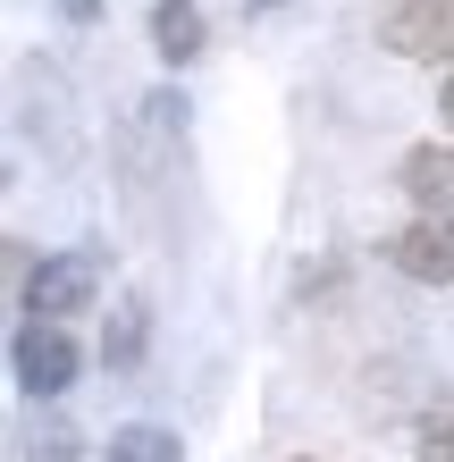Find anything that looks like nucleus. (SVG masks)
<instances>
[{
  "mask_svg": "<svg viewBox=\"0 0 454 462\" xmlns=\"http://www.w3.org/2000/svg\"><path fill=\"white\" fill-rule=\"evenodd\" d=\"M387 269L395 278H412V286H454V210H421L412 227H395L387 244Z\"/></svg>",
  "mask_w": 454,
  "mask_h": 462,
  "instance_id": "f257e3e1",
  "label": "nucleus"
},
{
  "mask_svg": "<svg viewBox=\"0 0 454 462\" xmlns=\"http://www.w3.org/2000/svg\"><path fill=\"white\" fill-rule=\"evenodd\" d=\"M379 42L395 60H430V68H454V0H395L379 17Z\"/></svg>",
  "mask_w": 454,
  "mask_h": 462,
  "instance_id": "f03ea898",
  "label": "nucleus"
},
{
  "mask_svg": "<svg viewBox=\"0 0 454 462\" xmlns=\"http://www.w3.org/2000/svg\"><path fill=\"white\" fill-rule=\"evenodd\" d=\"M9 370H17L25 395H68V378H76L68 328H60V319H25V328L9 337Z\"/></svg>",
  "mask_w": 454,
  "mask_h": 462,
  "instance_id": "7ed1b4c3",
  "label": "nucleus"
},
{
  "mask_svg": "<svg viewBox=\"0 0 454 462\" xmlns=\"http://www.w3.org/2000/svg\"><path fill=\"white\" fill-rule=\"evenodd\" d=\"M93 253H51V261H34L25 269V311L34 319H68L76 303H93Z\"/></svg>",
  "mask_w": 454,
  "mask_h": 462,
  "instance_id": "20e7f679",
  "label": "nucleus"
},
{
  "mask_svg": "<svg viewBox=\"0 0 454 462\" xmlns=\"http://www.w3.org/2000/svg\"><path fill=\"white\" fill-rule=\"evenodd\" d=\"M395 185H404L421 210H454V143H412Z\"/></svg>",
  "mask_w": 454,
  "mask_h": 462,
  "instance_id": "39448f33",
  "label": "nucleus"
},
{
  "mask_svg": "<svg viewBox=\"0 0 454 462\" xmlns=\"http://www.w3.org/2000/svg\"><path fill=\"white\" fill-rule=\"evenodd\" d=\"M152 51L169 68H185L202 51V9H194V0H152Z\"/></svg>",
  "mask_w": 454,
  "mask_h": 462,
  "instance_id": "423d86ee",
  "label": "nucleus"
},
{
  "mask_svg": "<svg viewBox=\"0 0 454 462\" xmlns=\"http://www.w3.org/2000/svg\"><path fill=\"white\" fill-rule=\"evenodd\" d=\"M110 462H185V454L160 420H126V429H110Z\"/></svg>",
  "mask_w": 454,
  "mask_h": 462,
  "instance_id": "0eeeda50",
  "label": "nucleus"
},
{
  "mask_svg": "<svg viewBox=\"0 0 454 462\" xmlns=\"http://www.w3.org/2000/svg\"><path fill=\"white\" fill-rule=\"evenodd\" d=\"M101 362H110V370H135V362H144V303H135V294L118 303L110 337H101Z\"/></svg>",
  "mask_w": 454,
  "mask_h": 462,
  "instance_id": "6e6552de",
  "label": "nucleus"
},
{
  "mask_svg": "<svg viewBox=\"0 0 454 462\" xmlns=\"http://www.w3.org/2000/svg\"><path fill=\"white\" fill-rule=\"evenodd\" d=\"M412 454L421 462H454V412H430V420H421L412 429Z\"/></svg>",
  "mask_w": 454,
  "mask_h": 462,
  "instance_id": "1a4fd4ad",
  "label": "nucleus"
},
{
  "mask_svg": "<svg viewBox=\"0 0 454 462\" xmlns=\"http://www.w3.org/2000/svg\"><path fill=\"white\" fill-rule=\"evenodd\" d=\"M25 454H34V462H76V429L51 420V429H34V438H25Z\"/></svg>",
  "mask_w": 454,
  "mask_h": 462,
  "instance_id": "9d476101",
  "label": "nucleus"
},
{
  "mask_svg": "<svg viewBox=\"0 0 454 462\" xmlns=\"http://www.w3.org/2000/svg\"><path fill=\"white\" fill-rule=\"evenodd\" d=\"M438 118H446V134H454V68L438 76Z\"/></svg>",
  "mask_w": 454,
  "mask_h": 462,
  "instance_id": "9b49d317",
  "label": "nucleus"
},
{
  "mask_svg": "<svg viewBox=\"0 0 454 462\" xmlns=\"http://www.w3.org/2000/svg\"><path fill=\"white\" fill-rule=\"evenodd\" d=\"M60 9H68L76 25H93V17H101V0H60Z\"/></svg>",
  "mask_w": 454,
  "mask_h": 462,
  "instance_id": "f8f14e48",
  "label": "nucleus"
},
{
  "mask_svg": "<svg viewBox=\"0 0 454 462\" xmlns=\"http://www.w3.org/2000/svg\"><path fill=\"white\" fill-rule=\"evenodd\" d=\"M261 9H278V0H261Z\"/></svg>",
  "mask_w": 454,
  "mask_h": 462,
  "instance_id": "ddd939ff",
  "label": "nucleus"
},
{
  "mask_svg": "<svg viewBox=\"0 0 454 462\" xmlns=\"http://www.w3.org/2000/svg\"><path fill=\"white\" fill-rule=\"evenodd\" d=\"M295 462H311V454H295Z\"/></svg>",
  "mask_w": 454,
  "mask_h": 462,
  "instance_id": "4468645a",
  "label": "nucleus"
}]
</instances>
